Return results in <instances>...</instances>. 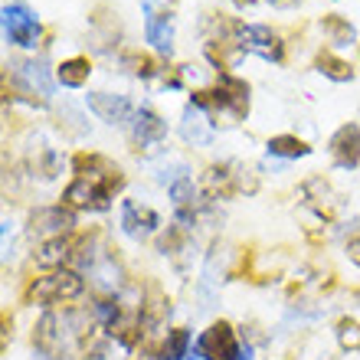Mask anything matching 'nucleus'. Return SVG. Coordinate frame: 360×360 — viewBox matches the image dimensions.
Listing matches in <instances>:
<instances>
[{
    "label": "nucleus",
    "instance_id": "nucleus-20",
    "mask_svg": "<svg viewBox=\"0 0 360 360\" xmlns=\"http://www.w3.org/2000/svg\"><path fill=\"white\" fill-rule=\"evenodd\" d=\"M187 344H190V331H187V328H174V331L167 334L164 347H161L164 360H184V357H187Z\"/></svg>",
    "mask_w": 360,
    "mask_h": 360
},
{
    "label": "nucleus",
    "instance_id": "nucleus-10",
    "mask_svg": "<svg viewBox=\"0 0 360 360\" xmlns=\"http://www.w3.org/2000/svg\"><path fill=\"white\" fill-rule=\"evenodd\" d=\"M331 154L341 167H354L360 161V128L357 124H344L331 138Z\"/></svg>",
    "mask_w": 360,
    "mask_h": 360
},
{
    "label": "nucleus",
    "instance_id": "nucleus-8",
    "mask_svg": "<svg viewBox=\"0 0 360 360\" xmlns=\"http://www.w3.org/2000/svg\"><path fill=\"white\" fill-rule=\"evenodd\" d=\"M72 226H76V223H72V213L63 210V207L37 210V213L30 217V236L43 239V243H49V239H63Z\"/></svg>",
    "mask_w": 360,
    "mask_h": 360
},
{
    "label": "nucleus",
    "instance_id": "nucleus-15",
    "mask_svg": "<svg viewBox=\"0 0 360 360\" xmlns=\"http://www.w3.org/2000/svg\"><path fill=\"white\" fill-rule=\"evenodd\" d=\"M89 72H92V63H89L86 56H72L56 69V79L69 89H79V86H86L89 82Z\"/></svg>",
    "mask_w": 360,
    "mask_h": 360
},
{
    "label": "nucleus",
    "instance_id": "nucleus-14",
    "mask_svg": "<svg viewBox=\"0 0 360 360\" xmlns=\"http://www.w3.org/2000/svg\"><path fill=\"white\" fill-rule=\"evenodd\" d=\"M69 256H72V246H69L66 239H49V243H39V249L33 252V262L39 269H53L56 272Z\"/></svg>",
    "mask_w": 360,
    "mask_h": 360
},
{
    "label": "nucleus",
    "instance_id": "nucleus-16",
    "mask_svg": "<svg viewBox=\"0 0 360 360\" xmlns=\"http://www.w3.org/2000/svg\"><path fill=\"white\" fill-rule=\"evenodd\" d=\"M180 131H184V138L193 141V144L210 141V122L203 118V112H200L197 105H190L187 112H184V124H180Z\"/></svg>",
    "mask_w": 360,
    "mask_h": 360
},
{
    "label": "nucleus",
    "instance_id": "nucleus-25",
    "mask_svg": "<svg viewBox=\"0 0 360 360\" xmlns=\"http://www.w3.org/2000/svg\"><path fill=\"white\" fill-rule=\"evenodd\" d=\"M275 4H278V7H288V4H295V0H275Z\"/></svg>",
    "mask_w": 360,
    "mask_h": 360
},
{
    "label": "nucleus",
    "instance_id": "nucleus-11",
    "mask_svg": "<svg viewBox=\"0 0 360 360\" xmlns=\"http://www.w3.org/2000/svg\"><path fill=\"white\" fill-rule=\"evenodd\" d=\"M164 134H167V122H164L158 112H151V108H141V112L134 115V122H131V138L134 144H154V141H161Z\"/></svg>",
    "mask_w": 360,
    "mask_h": 360
},
{
    "label": "nucleus",
    "instance_id": "nucleus-6",
    "mask_svg": "<svg viewBox=\"0 0 360 360\" xmlns=\"http://www.w3.org/2000/svg\"><path fill=\"white\" fill-rule=\"evenodd\" d=\"M197 354L207 360H239V344H236V334H233L229 321L210 324L197 344Z\"/></svg>",
    "mask_w": 360,
    "mask_h": 360
},
{
    "label": "nucleus",
    "instance_id": "nucleus-23",
    "mask_svg": "<svg viewBox=\"0 0 360 360\" xmlns=\"http://www.w3.org/2000/svg\"><path fill=\"white\" fill-rule=\"evenodd\" d=\"M171 197L177 200V203H190V197H193V180L180 177L177 184H174V187H171Z\"/></svg>",
    "mask_w": 360,
    "mask_h": 360
},
{
    "label": "nucleus",
    "instance_id": "nucleus-26",
    "mask_svg": "<svg viewBox=\"0 0 360 360\" xmlns=\"http://www.w3.org/2000/svg\"><path fill=\"white\" fill-rule=\"evenodd\" d=\"M239 360H252V357H239Z\"/></svg>",
    "mask_w": 360,
    "mask_h": 360
},
{
    "label": "nucleus",
    "instance_id": "nucleus-12",
    "mask_svg": "<svg viewBox=\"0 0 360 360\" xmlns=\"http://www.w3.org/2000/svg\"><path fill=\"white\" fill-rule=\"evenodd\" d=\"M122 226L128 236H148V233H154V226H158V213L148 207H141V203H134V200H128L122 207Z\"/></svg>",
    "mask_w": 360,
    "mask_h": 360
},
{
    "label": "nucleus",
    "instance_id": "nucleus-18",
    "mask_svg": "<svg viewBox=\"0 0 360 360\" xmlns=\"http://www.w3.org/2000/svg\"><path fill=\"white\" fill-rule=\"evenodd\" d=\"M269 151H272L275 158H304V154L311 151V148H308L302 138H292V134H278V138H272V141H269Z\"/></svg>",
    "mask_w": 360,
    "mask_h": 360
},
{
    "label": "nucleus",
    "instance_id": "nucleus-7",
    "mask_svg": "<svg viewBox=\"0 0 360 360\" xmlns=\"http://www.w3.org/2000/svg\"><path fill=\"white\" fill-rule=\"evenodd\" d=\"M239 39H243L239 46L249 49V53H256V56H262V59H272V63H278V59L285 56L282 37H278L272 27H266V23L243 27V30H239Z\"/></svg>",
    "mask_w": 360,
    "mask_h": 360
},
{
    "label": "nucleus",
    "instance_id": "nucleus-4",
    "mask_svg": "<svg viewBox=\"0 0 360 360\" xmlns=\"http://www.w3.org/2000/svg\"><path fill=\"white\" fill-rule=\"evenodd\" d=\"M13 79H17V89L33 105H46V98L53 95V86H56L53 72L43 63H33V59H17L13 63Z\"/></svg>",
    "mask_w": 360,
    "mask_h": 360
},
{
    "label": "nucleus",
    "instance_id": "nucleus-5",
    "mask_svg": "<svg viewBox=\"0 0 360 360\" xmlns=\"http://www.w3.org/2000/svg\"><path fill=\"white\" fill-rule=\"evenodd\" d=\"M4 33L17 46H33L39 37V20L27 4H7L4 7Z\"/></svg>",
    "mask_w": 360,
    "mask_h": 360
},
{
    "label": "nucleus",
    "instance_id": "nucleus-3",
    "mask_svg": "<svg viewBox=\"0 0 360 360\" xmlns=\"http://www.w3.org/2000/svg\"><path fill=\"white\" fill-rule=\"evenodd\" d=\"M86 288L82 275L79 272H69V269H56V272L43 275L37 282L27 288V302H37V304H56V302H72L79 298Z\"/></svg>",
    "mask_w": 360,
    "mask_h": 360
},
{
    "label": "nucleus",
    "instance_id": "nucleus-2",
    "mask_svg": "<svg viewBox=\"0 0 360 360\" xmlns=\"http://www.w3.org/2000/svg\"><path fill=\"white\" fill-rule=\"evenodd\" d=\"M193 105L197 108H213L217 115H226V118L236 122V118H243L249 112V86L243 79L219 72L213 89H197L193 92Z\"/></svg>",
    "mask_w": 360,
    "mask_h": 360
},
{
    "label": "nucleus",
    "instance_id": "nucleus-1",
    "mask_svg": "<svg viewBox=\"0 0 360 360\" xmlns=\"http://www.w3.org/2000/svg\"><path fill=\"white\" fill-rule=\"evenodd\" d=\"M76 171L79 177L72 180L63 193V203L66 207H79V210H105L108 207V197H112L115 190H122L124 177L122 171L108 164L105 158L98 154H79L76 158Z\"/></svg>",
    "mask_w": 360,
    "mask_h": 360
},
{
    "label": "nucleus",
    "instance_id": "nucleus-22",
    "mask_svg": "<svg viewBox=\"0 0 360 360\" xmlns=\"http://www.w3.org/2000/svg\"><path fill=\"white\" fill-rule=\"evenodd\" d=\"M338 338L344 347H360V324L357 321H341L338 324Z\"/></svg>",
    "mask_w": 360,
    "mask_h": 360
},
{
    "label": "nucleus",
    "instance_id": "nucleus-24",
    "mask_svg": "<svg viewBox=\"0 0 360 360\" xmlns=\"http://www.w3.org/2000/svg\"><path fill=\"white\" fill-rule=\"evenodd\" d=\"M347 252H351V259H354V262H357V266H360V236L347 243Z\"/></svg>",
    "mask_w": 360,
    "mask_h": 360
},
{
    "label": "nucleus",
    "instance_id": "nucleus-17",
    "mask_svg": "<svg viewBox=\"0 0 360 360\" xmlns=\"http://www.w3.org/2000/svg\"><path fill=\"white\" fill-rule=\"evenodd\" d=\"M314 66L321 69L328 79H334V82H347V79L354 76L351 63H344V59L331 56V53H318V59H314Z\"/></svg>",
    "mask_w": 360,
    "mask_h": 360
},
{
    "label": "nucleus",
    "instance_id": "nucleus-9",
    "mask_svg": "<svg viewBox=\"0 0 360 360\" xmlns=\"http://www.w3.org/2000/svg\"><path fill=\"white\" fill-rule=\"evenodd\" d=\"M89 108L108 124H118L131 115V102H128L124 95H108V92H92L89 95Z\"/></svg>",
    "mask_w": 360,
    "mask_h": 360
},
{
    "label": "nucleus",
    "instance_id": "nucleus-19",
    "mask_svg": "<svg viewBox=\"0 0 360 360\" xmlns=\"http://www.w3.org/2000/svg\"><path fill=\"white\" fill-rule=\"evenodd\" d=\"M321 30H324V37L331 39V43H354V27L347 23L344 17H334V13H328V17L321 20Z\"/></svg>",
    "mask_w": 360,
    "mask_h": 360
},
{
    "label": "nucleus",
    "instance_id": "nucleus-21",
    "mask_svg": "<svg viewBox=\"0 0 360 360\" xmlns=\"http://www.w3.org/2000/svg\"><path fill=\"white\" fill-rule=\"evenodd\" d=\"M122 66L131 72V76H154V59L151 56H144V53H138V49H128L122 56Z\"/></svg>",
    "mask_w": 360,
    "mask_h": 360
},
{
    "label": "nucleus",
    "instance_id": "nucleus-13",
    "mask_svg": "<svg viewBox=\"0 0 360 360\" xmlns=\"http://www.w3.org/2000/svg\"><path fill=\"white\" fill-rule=\"evenodd\" d=\"M144 33H148V43H154V49H161V53H167V56H171V49H174L171 13H151V17H148Z\"/></svg>",
    "mask_w": 360,
    "mask_h": 360
}]
</instances>
